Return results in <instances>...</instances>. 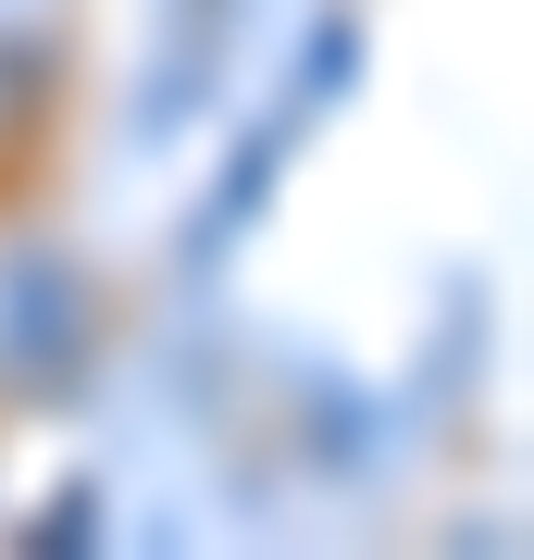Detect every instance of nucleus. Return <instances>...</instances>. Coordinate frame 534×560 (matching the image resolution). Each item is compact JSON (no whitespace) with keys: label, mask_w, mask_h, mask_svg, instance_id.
I'll use <instances>...</instances> for the list:
<instances>
[{"label":"nucleus","mask_w":534,"mask_h":560,"mask_svg":"<svg viewBox=\"0 0 534 560\" xmlns=\"http://www.w3.org/2000/svg\"><path fill=\"white\" fill-rule=\"evenodd\" d=\"M50 13H62V0H0V50H13V38H38Z\"/></svg>","instance_id":"nucleus-1"}]
</instances>
